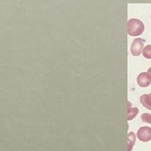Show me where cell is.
Masks as SVG:
<instances>
[{
  "label": "cell",
  "mask_w": 151,
  "mask_h": 151,
  "mask_svg": "<svg viewBox=\"0 0 151 151\" xmlns=\"http://www.w3.org/2000/svg\"><path fill=\"white\" fill-rule=\"evenodd\" d=\"M141 104L149 110H151V93L143 94L140 97Z\"/></svg>",
  "instance_id": "5b68a950"
},
{
  "label": "cell",
  "mask_w": 151,
  "mask_h": 151,
  "mask_svg": "<svg viewBox=\"0 0 151 151\" xmlns=\"http://www.w3.org/2000/svg\"><path fill=\"white\" fill-rule=\"evenodd\" d=\"M138 113H139V109L137 108H132L131 103L128 102V116H127L128 120H132L134 119Z\"/></svg>",
  "instance_id": "8992f818"
},
{
  "label": "cell",
  "mask_w": 151,
  "mask_h": 151,
  "mask_svg": "<svg viewBox=\"0 0 151 151\" xmlns=\"http://www.w3.org/2000/svg\"><path fill=\"white\" fill-rule=\"evenodd\" d=\"M145 30L144 23L138 19H130L128 21V33L131 36H138Z\"/></svg>",
  "instance_id": "6da1fadb"
},
{
  "label": "cell",
  "mask_w": 151,
  "mask_h": 151,
  "mask_svg": "<svg viewBox=\"0 0 151 151\" xmlns=\"http://www.w3.org/2000/svg\"><path fill=\"white\" fill-rule=\"evenodd\" d=\"M148 73H149V74H150V76H151V67L150 68V69H149V70H148Z\"/></svg>",
  "instance_id": "30bf717a"
},
{
  "label": "cell",
  "mask_w": 151,
  "mask_h": 151,
  "mask_svg": "<svg viewBox=\"0 0 151 151\" xmlns=\"http://www.w3.org/2000/svg\"><path fill=\"white\" fill-rule=\"evenodd\" d=\"M144 50V42L141 38H137L133 41L131 45V53L134 56L140 55L141 52Z\"/></svg>",
  "instance_id": "7a4b0ae2"
},
{
  "label": "cell",
  "mask_w": 151,
  "mask_h": 151,
  "mask_svg": "<svg viewBox=\"0 0 151 151\" xmlns=\"http://www.w3.org/2000/svg\"><path fill=\"white\" fill-rule=\"evenodd\" d=\"M137 137L142 142H148L151 140V128L141 127L140 129L138 130Z\"/></svg>",
  "instance_id": "3957f363"
},
{
  "label": "cell",
  "mask_w": 151,
  "mask_h": 151,
  "mask_svg": "<svg viewBox=\"0 0 151 151\" xmlns=\"http://www.w3.org/2000/svg\"><path fill=\"white\" fill-rule=\"evenodd\" d=\"M141 119L143 122L151 124V114L150 113H143L141 116Z\"/></svg>",
  "instance_id": "9c48e42d"
},
{
  "label": "cell",
  "mask_w": 151,
  "mask_h": 151,
  "mask_svg": "<svg viewBox=\"0 0 151 151\" xmlns=\"http://www.w3.org/2000/svg\"><path fill=\"white\" fill-rule=\"evenodd\" d=\"M143 55L146 59H151V45H148L144 48Z\"/></svg>",
  "instance_id": "ba28073f"
},
{
  "label": "cell",
  "mask_w": 151,
  "mask_h": 151,
  "mask_svg": "<svg viewBox=\"0 0 151 151\" xmlns=\"http://www.w3.org/2000/svg\"><path fill=\"white\" fill-rule=\"evenodd\" d=\"M137 81L139 86L141 87H147L150 85L151 83V76L148 72H142L138 76Z\"/></svg>",
  "instance_id": "277c9868"
},
{
  "label": "cell",
  "mask_w": 151,
  "mask_h": 151,
  "mask_svg": "<svg viewBox=\"0 0 151 151\" xmlns=\"http://www.w3.org/2000/svg\"><path fill=\"white\" fill-rule=\"evenodd\" d=\"M136 140V135L133 132H129L128 134V151L133 150V146L134 145Z\"/></svg>",
  "instance_id": "52a82bcc"
}]
</instances>
